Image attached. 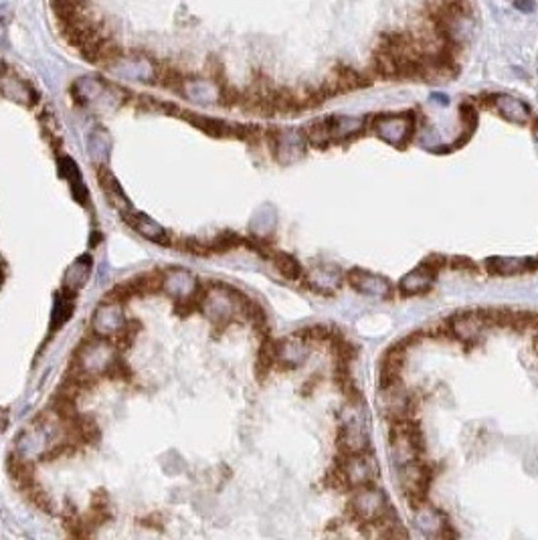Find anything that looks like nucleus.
<instances>
[{
    "instance_id": "nucleus-5",
    "label": "nucleus",
    "mask_w": 538,
    "mask_h": 540,
    "mask_svg": "<svg viewBox=\"0 0 538 540\" xmlns=\"http://www.w3.org/2000/svg\"><path fill=\"white\" fill-rule=\"evenodd\" d=\"M79 373L95 378L97 374L107 373L114 364V348L103 340H93L81 348L79 352Z\"/></svg>"
},
{
    "instance_id": "nucleus-16",
    "label": "nucleus",
    "mask_w": 538,
    "mask_h": 540,
    "mask_svg": "<svg viewBox=\"0 0 538 540\" xmlns=\"http://www.w3.org/2000/svg\"><path fill=\"white\" fill-rule=\"evenodd\" d=\"M436 273V270H431L429 265L421 263L417 270H413L401 280V292H403L405 296H415V294L427 292V290L433 285Z\"/></svg>"
},
{
    "instance_id": "nucleus-22",
    "label": "nucleus",
    "mask_w": 538,
    "mask_h": 540,
    "mask_svg": "<svg viewBox=\"0 0 538 540\" xmlns=\"http://www.w3.org/2000/svg\"><path fill=\"white\" fill-rule=\"evenodd\" d=\"M538 261L534 259H518V258H490L486 261L487 271L496 275H514L520 271L537 268Z\"/></svg>"
},
{
    "instance_id": "nucleus-3",
    "label": "nucleus",
    "mask_w": 538,
    "mask_h": 540,
    "mask_svg": "<svg viewBox=\"0 0 538 540\" xmlns=\"http://www.w3.org/2000/svg\"><path fill=\"white\" fill-rule=\"evenodd\" d=\"M348 508H350V514L362 524H371L391 512L383 489L372 488V486H360L348 502Z\"/></svg>"
},
{
    "instance_id": "nucleus-18",
    "label": "nucleus",
    "mask_w": 538,
    "mask_h": 540,
    "mask_svg": "<svg viewBox=\"0 0 538 540\" xmlns=\"http://www.w3.org/2000/svg\"><path fill=\"white\" fill-rule=\"evenodd\" d=\"M492 105L498 110L506 120H510L514 124H526L530 120V110L524 102L516 100L512 95H494Z\"/></svg>"
},
{
    "instance_id": "nucleus-28",
    "label": "nucleus",
    "mask_w": 538,
    "mask_h": 540,
    "mask_svg": "<svg viewBox=\"0 0 538 540\" xmlns=\"http://www.w3.org/2000/svg\"><path fill=\"white\" fill-rule=\"evenodd\" d=\"M268 258L275 263V268L282 271L288 280H300L302 277V265L297 263V259L292 258L290 253H282V251H271Z\"/></svg>"
},
{
    "instance_id": "nucleus-9",
    "label": "nucleus",
    "mask_w": 538,
    "mask_h": 540,
    "mask_svg": "<svg viewBox=\"0 0 538 540\" xmlns=\"http://www.w3.org/2000/svg\"><path fill=\"white\" fill-rule=\"evenodd\" d=\"M124 221L128 223L134 231L140 233L142 237H146V239L152 241V243L164 245V247H168V245L172 243V241H170V233H168L162 225H158L156 221L150 219L148 215H144V213H138V211L132 208L130 213L124 215Z\"/></svg>"
},
{
    "instance_id": "nucleus-4",
    "label": "nucleus",
    "mask_w": 538,
    "mask_h": 540,
    "mask_svg": "<svg viewBox=\"0 0 538 540\" xmlns=\"http://www.w3.org/2000/svg\"><path fill=\"white\" fill-rule=\"evenodd\" d=\"M340 472L344 474L346 484L350 488L371 486L379 477V463L369 451L360 453H346L340 462Z\"/></svg>"
},
{
    "instance_id": "nucleus-33",
    "label": "nucleus",
    "mask_w": 538,
    "mask_h": 540,
    "mask_svg": "<svg viewBox=\"0 0 538 540\" xmlns=\"http://www.w3.org/2000/svg\"><path fill=\"white\" fill-rule=\"evenodd\" d=\"M6 11H9V6H0V23L2 25H6L11 18H9V14H6Z\"/></svg>"
},
{
    "instance_id": "nucleus-6",
    "label": "nucleus",
    "mask_w": 538,
    "mask_h": 540,
    "mask_svg": "<svg viewBox=\"0 0 538 540\" xmlns=\"http://www.w3.org/2000/svg\"><path fill=\"white\" fill-rule=\"evenodd\" d=\"M429 470L419 460L407 465H401V488L407 496V502L415 506V510L425 504L427 486H429Z\"/></svg>"
},
{
    "instance_id": "nucleus-26",
    "label": "nucleus",
    "mask_w": 538,
    "mask_h": 540,
    "mask_svg": "<svg viewBox=\"0 0 538 540\" xmlns=\"http://www.w3.org/2000/svg\"><path fill=\"white\" fill-rule=\"evenodd\" d=\"M340 282H342V275L332 268H316L310 275V283L324 294H332L334 290L340 285Z\"/></svg>"
},
{
    "instance_id": "nucleus-31",
    "label": "nucleus",
    "mask_w": 538,
    "mask_h": 540,
    "mask_svg": "<svg viewBox=\"0 0 538 540\" xmlns=\"http://www.w3.org/2000/svg\"><path fill=\"white\" fill-rule=\"evenodd\" d=\"M514 6L522 13H532L534 11V0H514Z\"/></svg>"
},
{
    "instance_id": "nucleus-20",
    "label": "nucleus",
    "mask_w": 538,
    "mask_h": 540,
    "mask_svg": "<svg viewBox=\"0 0 538 540\" xmlns=\"http://www.w3.org/2000/svg\"><path fill=\"white\" fill-rule=\"evenodd\" d=\"M11 73V71H9ZM4 75L2 78V85H0V91L9 97V100H14L19 103H25V105H33V103L38 100V93L26 81L23 79L11 78V75Z\"/></svg>"
},
{
    "instance_id": "nucleus-30",
    "label": "nucleus",
    "mask_w": 538,
    "mask_h": 540,
    "mask_svg": "<svg viewBox=\"0 0 538 540\" xmlns=\"http://www.w3.org/2000/svg\"><path fill=\"white\" fill-rule=\"evenodd\" d=\"M451 268H455V270H474V261H470L468 258H455L451 259Z\"/></svg>"
},
{
    "instance_id": "nucleus-35",
    "label": "nucleus",
    "mask_w": 538,
    "mask_h": 540,
    "mask_svg": "<svg viewBox=\"0 0 538 540\" xmlns=\"http://www.w3.org/2000/svg\"><path fill=\"white\" fill-rule=\"evenodd\" d=\"M534 134H537V142H538V124H537V128H534Z\"/></svg>"
},
{
    "instance_id": "nucleus-7",
    "label": "nucleus",
    "mask_w": 538,
    "mask_h": 540,
    "mask_svg": "<svg viewBox=\"0 0 538 540\" xmlns=\"http://www.w3.org/2000/svg\"><path fill=\"white\" fill-rule=\"evenodd\" d=\"M366 85H371V79L364 73H360L359 69H354L350 65H338L330 73V78L324 81L320 90L324 91L326 97H332V95L346 93V91L362 90Z\"/></svg>"
},
{
    "instance_id": "nucleus-2",
    "label": "nucleus",
    "mask_w": 538,
    "mask_h": 540,
    "mask_svg": "<svg viewBox=\"0 0 538 540\" xmlns=\"http://www.w3.org/2000/svg\"><path fill=\"white\" fill-rule=\"evenodd\" d=\"M391 457L397 465H407L421 457V433L409 419H397L391 427Z\"/></svg>"
},
{
    "instance_id": "nucleus-21",
    "label": "nucleus",
    "mask_w": 538,
    "mask_h": 540,
    "mask_svg": "<svg viewBox=\"0 0 538 540\" xmlns=\"http://www.w3.org/2000/svg\"><path fill=\"white\" fill-rule=\"evenodd\" d=\"M59 170H61V176L71 184V191L75 194L77 201L83 203V205H88L90 194H88V189H85V184H83L81 172H79L75 162H73L69 156H63V158H59Z\"/></svg>"
},
{
    "instance_id": "nucleus-12",
    "label": "nucleus",
    "mask_w": 538,
    "mask_h": 540,
    "mask_svg": "<svg viewBox=\"0 0 538 540\" xmlns=\"http://www.w3.org/2000/svg\"><path fill=\"white\" fill-rule=\"evenodd\" d=\"M348 282L354 290H359L360 294H366V296L374 297H389L393 294V287L391 283L386 282L381 275H374V273H369V271L362 270H352L348 273Z\"/></svg>"
},
{
    "instance_id": "nucleus-11",
    "label": "nucleus",
    "mask_w": 538,
    "mask_h": 540,
    "mask_svg": "<svg viewBox=\"0 0 538 540\" xmlns=\"http://www.w3.org/2000/svg\"><path fill=\"white\" fill-rule=\"evenodd\" d=\"M374 132L384 142L403 146L411 134V120L407 116H381L374 120Z\"/></svg>"
},
{
    "instance_id": "nucleus-23",
    "label": "nucleus",
    "mask_w": 538,
    "mask_h": 540,
    "mask_svg": "<svg viewBox=\"0 0 538 540\" xmlns=\"http://www.w3.org/2000/svg\"><path fill=\"white\" fill-rule=\"evenodd\" d=\"M307 356V342L302 336H292L278 344V362L285 364H302Z\"/></svg>"
},
{
    "instance_id": "nucleus-24",
    "label": "nucleus",
    "mask_w": 538,
    "mask_h": 540,
    "mask_svg": "<svg viewBox=\"0 0 538 540\" xmlns=\"http://www.w3.org/2000/svg\"><path fill=\"white\" fill-rule=\"evenodd\" d=\"M415 522H417V526L423 532H427V534H436V536H443V520H441V514L436 512L433 508H429V506H419L417 508V514H415Z\"/></svg>"
},
{
    "instance_id": "nucleus-29",
    "label": "nucleus",
    "mask_w": 538,
    "mask_h": 540,
    "mask_svg": "<svg viewBox=\"0 0 538 540\" xmlns=\"http://www.w3.org/2000/svg\"><path fill=\"white\" fill-rule=\"evenodd\" d=\"M330 128H332V138H344V136H352L362 128V122L359 117H330Z\"/></svg>"
},
{
    "instance_id": "nucleus-1",
    "label": "nucleus",
    "mask_w": 538,
    "mask_h": 540,
    "mask_svg": "<svg viewBox=\"0 0 538 540\" xmlns=\"http://www.w3.org/2000/svg\"><path fill=\"white\" fill-rule=\"evenodd\" d=\"M340 448L344 453H360V451H369V417L366 409L362 407V399L354 397L348 399L344 409L340 413Z\"/></svg>"
},
{
    "instance_id": "nucleus-19",
    "label": "nucleus",
    "mask_w": 538,
    "mask_h": 540,
    "mask_svg": "<svg viewBox=\"0 0 538 540\" xmlns=\"http://www.w3.org/2000/svg\"><path fill=\"white\" fill-rule=\"evenodd\" d=\"M100 184H102V191L105 193V196H107L110 205H114L122 215H126V213L132 211V203L128 201L126 193L122 191V186L117 184V180L112 176L110 170H105V168L100 170Z\"/></svg>"
},
{
    "instance_id": "nucleus-15",
    "label": "nucleus",
    "mask_w": 538,
    "mask_h": 540,
    "mask_svg": "<svg viewBox=\"0 0 538 540\" xmlns=\"http://www.w3.org/2000/svg\"><path fill=\"white\" fill-rule=\"evenodd\" d=\"M180 116L192 126L203 129L205 134L213 136V138H229V136L235 138V124H227V122L217 120V117L199 116V114H191V112H180Z\"/></svg>"
},
{
    "instance_id": "nucleus-25",
    "label": "nucleus",
    "mask_w": 538,
    "mask_h": 540,
    "mask_svg": "<svg viewBox=\"0 0 538 540\" xmlns=\"http://www.w3.org/2000/svg\"><path fill=\"white\" fill-rule=\"evenodd\" d=\"M304 138H306L312 146H326L328 142L332 140V128H330V117H320L310 122L304 128Z\"/></svg>"
},
{
    "instance_id": "nucleus-14",
    "label": "nucleus",
    "mask_w": 538,
    "mask_h": 540,
    "mask_svg": "<svg viewBox=\"0 0 538 540\" xmlns=\"http://www.w3.org/2000/svg\"><path fill=\"white\" fill-rule=\"evenodd\" d=\"M196 287V280L189 271L170 270L162 275V290L172 297H191Z\"/></svg>"
},
{
    "instance_id": "nucleus-13",
    "label": "nucleus",
    "mask_w": 538,
    "mask_h": 540,
    "mask_svg": "<svg viewBox=\"0 0 538 540\" xmlns=\"http://www.w3.org/2000/svg\"><path fill=\"white\" fill-rule=\"evenodd\" d=\"M124 328V316H122V306L115 300H107L102 304L95 316H93V330L100 336H110L114 332H120Z\"/></svg>"
},
{
    "instance_id": "nucleus-27",
    "label": "nucleus",
    "mask_w": 538,
    "mask_h": 540,
    "mask_svg": "<svg viewBox=\"0 0 538 540\" xmlns=\"http://www.w3.org/2000/svg\"><path fill=\"white\" fill-rule=\"evenodd\" d=\"M75 296L63 292V297H57L55 300V308H53L51 316V332H57L63 324H67V320L71 318L73 309H75V304H73Z\"/></svg>"
},
{
    "instance_id": "nucleus-10",
    "label": "nucleus",
    "mask_w": 538,
    "mask_h": 540,
    "mask_svg": "<svg viewBox=\"0 0 538 540\" xmlns=\"http://www.w3.org/2000/svg\"><path fill=\"white\" fill-rule=\"evenodd\" d=\"M487 320L486 314H461L451 320V330L453 334L460 338L465 344H475L482 340V336L486 332Z\"/></svg>"
},
{
    "instance_id": "nucleus-32",
    "label": "nucleus",
    "mask_w": 538,
    "mask_h": 540,
    "mask_svg": "<svg viewBox=\"0 0 538 540\" xmlns=\"http://www.w3.org/2000/svg\"><path fill=\"white\" fill-rule=\"evenodd\" d=\"M431 100L437 103H441V105H448L449 103L448 95H443V93H433V95H431Z\"/></svg>"
},
{
    "instance_id": "nucleus-34",
    "label": "nucleus",
    "mask_w": 538,
    "mask_h": 540,
    "mask_svg": "<svg viewBox=\"0 0 538 540\" xmlns=\"http://www.w3.org/2000/svg\"><path fill=\"white\" fill-rule=\"evenodd\" d=\"M6 421H9V419H6V413L0 409V431H2L4 427H6Z\"/></svg>"
},
{
    "instance_id": "nucleus-17",
    "label": "nucleus",
    "mask_w": 538,
    "mask_h": 540,
    "mask_svg": "<svg viewBox=\"0 0 538 540\" xmlns=\"http://www.w3.org/2000/svg\"><path fill=\"white\" fill-rule=\"evenodd\" d=\"M91 273V258L90 255H81L79 259L73 261V265L65 271L63 280V292L77 296V292L85 285V282L90 280Z\"/></svg>"
},
{
    "instance_id": "nucleus-8",
    "label": "nucleus",
    "mask_w": 538,
    "mask_h": 540,
    "mask_svg": "<svg viewBox=\"0 0 538 540\" xmlns=\"http://www.w3.org/2000/svg\"><path fill=\"white\" fill-rule=\"evenodd\" d=\"M381 407L395 421L409 419L411 413H413V401L399 386V383H391V385H381Z\"/></svg>"
}]
</instances>
